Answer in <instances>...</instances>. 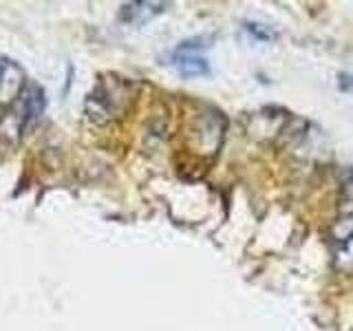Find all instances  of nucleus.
Returning a JSON list of instances; mask_svg holds the SVG:
<instances>
[{
    "instance_id": "nucleus-7",
    "label": "nucleus",
    "mask_w": 353,
    "mask_h": 331,
    "mask_svg": "<svg viewBox=\"0 0 353 331\" xmlns=\"http://www.w3.org/2000/svg\"><path fill=\"white\" fill-rule=\"evenodd\" d=\"M334 265H336V270L342 272V274L353 272V237L347 239V241H342V243H338Z\"/></svg>"
},
{
    "instance_id": "nucleus-8",
    "label": "nucleus",
    "mask_w": 353,
    "mask_h": 331,
    "mask_svg": "<svg viewBox=\"0 0 353 331\" xmlns=\"http://www.w3.org/2000/svg\"><path fill=\"white\" fill-rule=\"evenodd\" d=\"M338 208H340V217H353V172L347 177V181L342 183Z\"/></svg>"
},
{
    "instance_id": "nucleus-5",
    "label": "nucleus",
    "mask_w": 353,
    "mask_h": 331,
    "mask_svg": "<svg viewBox=\"0 0 353 331\" xmlns=\"http://www.w3.org/2000/svg\"><path fill=\"white\" fill-rule=\"evenodd\" d=\"M22 71L11 62H0V104H11L20 95Z\"/></svg>"
},
{
    "instance_id": "nucleus-4",
    "label": "nucleus",
    "mask_w": 353,
    "mask_h": 331,
    "mask_svg": "<svg viewBox=\"0 0 353 331\" xmlns=\"http://www.w3.org/2000/svg\"><path fill=\"white\" fill-rule=\"evenodd\" d=\"M42 108H44L42 91L36 84L27 86V91L20 95V132H25L31 124H36Z\"/></svg>"
},
{
    "instance_id": "nucleus-2",
    "label": "nucleus",
    "mask_w": 353,
    "mask_h": 331,
    "mask_svg": "<svg viewBox=\"0 0 353 331\" xmlns=\"http://www.w3.org/2000/svg\"><path fill=\"white\" fill-rule=\"evenodd\" d=\"M223 130H225V119L221 117L216 110H208L199 117L194 126V139L199 152L214 154L223 141Z\"/></svg>"
},
{
    "instance_id": "nucleus-6",
    "label": "nucleus",
    "mask_w": 353,
    "mask_h": 331,
    "mask_svg": "<svg viewBox=\"0 0 353 331\" xmlns=\"http://www.w3.org/2000/svg\"><path fill=\"white\" fill-rule=\"evenodd\" d=\"M163 9H165L163 3H132V5L124 7V11H121V18L128 20V22H143V20L161 14Z\"/></svg>"
},
{
    "instance_id": "nucleus-1",
    "label": "nucleus",
    "mask_w": 353,
    "mask_h": 331,
    "mask_svg": "<svg viewBox=\"0 0 353 331\" xmlns=\"http://www.w3.org/2000/svg\"><path fill=\"white\" fill-rule=\"evenodd\" d=\"M119 97H124V93H121V86L117 82L99 84L86 99V113L91 117V121L104 124L110 117H115V113L119 110Z\"/></svg>"
},
{
    "instance_id": "nucleus-9",
    "label": "nucleus",
    "mask_w": 353,
    "mask_h": 331,
    "mask_svg": "<svg viewBox=\"0 0 353 331\" xmlns=\"http://www.w3.org/2000/svg\"><path fill=\"white\" fill-rule=\"evenodd\" d=\"M245 29L252 33L254 38H259V40H265V42H268V40H274V33H272V31H268L263 25H248Z\"/></svg>"
},
{
    "instance_id": "nucleus-3",
    "label": "nucleus",
    "mask_w": 353,
    "mask_h": 331,
    "mask_svg": "<svg viewBox=\"0 0 353 331\" xmlns=\"http://www.w3.org/2000/svg\"><path fill=\"white\" fill-rule=\"evenodd\" d=\"M174 66L176 71L185 77H196V75H205L208 69V60L199 53V44L194 42H183L179 49L174 51Z\"/></svg>"
}]
</instances>
